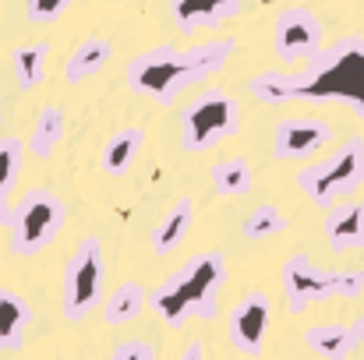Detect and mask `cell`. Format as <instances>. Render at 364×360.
I'll return each mask as SVG.
<instances>
[{
  "mask_svg": "<svg viewBox=\"0 0 364 360\" xmlns=\"http://www.w3.org/2000/svg\"><path fill=\"white\" fill-rule=\"evenodd\" d=\"M107 300V258L103 240L82 237L60 276V315L68 322H85Z\"/></svg>",
  "mask_w": 364,
  "mask_h": 360,
  "instance_id": "52a82bcc",
  "label": "cell"
},
{
  "mask_svg": "<svg viewBox=\"0 0 364 360\" xmlns=\"http://www.w3.org/2000/svg\"><path fill=\"white\" fill-rule=\"evenodd\" d=\"M244 0H170V18L181 36H198L205 28H220L223 21L237 18Z\"/></svg>",
  "mask_w": 364,
  "mask_h": 360,
  "instance_id": "7c38bea8",
  "label": "cell"
},
{
  "mask_svg": "<svg viewBox=\"0 0 364 360\" xmlns=\"http://www.w3.org/2000/svg\"><path fill=\"white\" fill-rule=\"evenodd\" d=\"M294 99L343 103L364 120V39L343 36L318 50L301 75H294Z\"/></svg>",
  "mask_w": 364,
  "mask_h": 360,
  "instance_id": "3957f363",
  "label": "cell"
},
{
  "mask_svg": "<svg viewBox=\"0 0 364 360\" xmlns=\"http://www.w3.org/2000/svg\"><path fill=\"white\" fill-rule=\"evenodd\" d=\"M141 307H145V286L127 279L103 300V322L107 325H127L141 315Z\"/></svg>",
  "mask_w": 364,
  "mask_h": 360,
  "instance_id": "7402d4cb",
  "label": "cell"
},
{
  "mask_svg": "<svg viewBox=\"0 0 364 360\" xmlns=\"http://www.w3.org/2000/svg\"><path fill=\"white\" fill-rule=\"evenodd\" d=\"M209 177H213V191H216L220 198H241V195H247V191L255 187L251 166H247V159H241V156L220 159Z\"/></svg>",
  "mask_w": 364,
  "mask_h": 360,
  "instance_id": "603a6c76",
  "label": "cell"
},
{
  "mask_svg": "<svg viewBox=\"0 0 364 360\" xmlns=\"http://www.w3.org/2000/svg\"><path fill=\"white\" fill-rule=\"evenodd\" d=\"M304 347L311 354H318L322 360H347L358 350V336L350 325L340 322H326V325H311L304 332Z\"/></svg>",
  "mask_w": 364,
  "mask_h": 360,
  "instance_id": "2e32d148",
  "label": "cell"
},
{
  "mask_svg": "<svg viewBox=\"0 0 364 360\" xmlns=\"http://www.w3.org/2000/svg\"><path fill=\"white\" fill-rule=\"evenodd\" d=\"M241 131V103L227 89H205L181 114V145L188 152H209Z\"/></svg>",
  "mask_w": 364,
  "mask_h": 360,
  "instance_id": "ba28073f",
  "label": "cell"
},
{
  "mask_svg": "<svg viewBox=\"0 0 364 360\" xmlns=\"http://www.w3.org/2000/svg\"><path fill=\"white\" fill-rule=\"evenodd\" d=\"M141 145H145V131L141 127L114 131L107 138V145H103V170H107V177H127L134 159H138V152H141Z\"/></svg>",
  "mask_w": 364,
  "mask_h": 360,
  "instance_id": "e0dca14e",
  "label": "cell"
},
{
  "mask_svg": "<svg viewBox=\"0 0 364 360\" xmlns=\"http://www.w3.org/2000/svg\"><path fill=\"white\" fill-rule=\"evenodd\" d=\"M21 163H25V141L14 134L0 138V223L11 216V195L18 187Z\"/></svg>",
  "mask_w": 364,
  "mask_h": 360,
  "instance_id": "44dd1931",
  "label": "cell"
},
{
  "mask_svg": "<svg viewBox=\"0 0 364 360\" xmlns=\"http://www.w3.org/2000/svg\"><path fill=\"white\" fill-rule=\"evenodd\" d=\"M223 283H227V254L223 251H202V254L188 258L177 272H170L152 290V311L170 329H181L191 318L213 322L220 315Z\"/></svg>",
  "mask_w": 364,
  "mask_h": 360,
  "instance_id": "7a4b0ae2",
  "label": "cell"
},
{
  "mask_svg": "<svg viewBox=\"0 0 364 360\" xmlns=\"http://www.w3.org/2000/svg\"><path fill=\"white\" fill-rule=\"evenodd\" d=\"M0 117H4V114H0Z\"/></svg>",
  "mask_w": 364,
  "mask_h": 360,
  "instance_id": "f546056e",
  "label": "cell"
},
{
  "mask_svg": "<svg viewBox=\"0 0 364 360\" xmlns=\"http://www.w3.org/2000/svg\"><path fill=\"white\" fill-rule=\"evenodd\" d=\"M297 187L315 209H336L364 187V138L343 141L329 159L308 163L297 173Z\"/></svg>",
  "mask_w": 364,
  "mask_h": 360,
  "instance_id": "8992f818",
  "label": "cell"
},
{
  "mask_svg": "<svg viewBox=\"0 0 364 360\" xmlns=\"http://www.w3.org/2000/svg\"><path fill=\"white\" fill-rule=\"evenodd\" d=\"M107 360H156V347L145 343V339H127Z\"/></svg>",
  "mask_w": 364,
  "mask_h": 360,
  "instance_id": "4316f807",
  "label": "cell"
},
{
  "mask_svg": "<svg viewBox=\"0 0 364 360\" xmlns=\"http://www.w3.org/2000/svg\"><path fill=\"white\" fill-rule=\"evenodd\" d=\"M64 219H68V205L57 191L50 187L25 191L7 216V251L18 258H32L46 251L57 240Z\"/></svg>",
  "mask_w": 364,
  "mask_h": 360,
  "instance_id": "5b68a950",
  "label": "cell"
},
{
  "mask_svg": "<svg viewBox=\"0 0 364 360\" xmlns=\"http://www.w3.org/2000/svg\"><path fill=\"white\" fill-rule=\"evenodd\" d=\"M350 329H354V336H358V343H364V315H361V318H358V322H354V325H350Z\"/></svg>",
  "mask_w": 364,
  "mask_h": 360,
  "instance_id": "f1b7e54d",
  "label": "cell"
},
{
  "mask_svg": "<svg viewBox=\"0 0 364 360\" xmlns=\"http://www.w3.org/2000/svg\"><path fill=\"white\" fill-rule=\"evenodd\" d=\"M191 227H195V202L191 198H181V202H173L170 209H166V216L159 219V227L152 230V251L156 254H173L188 234H191Z\"/></svg>",
  "mask_w": 364,
  "mask_h": 360,
  "instance_id": "9a60e30c",
  "label": "cell"
},
{
  "mask_svg": "<svg viewBox=\"0 0 364 360\" xmlns=\"http://www.w3.org/2000/svg\"><path fill=\"white\" fill-rule=\"evenodd\" d=\"M177 360H205V347H202V339H191Z\"/></svg>",
  "mask_w": 364,
  "mask_h": 360,
  "instance_id": "83f0119b",
  "label": "cell"
},
{
  "mask_svg": "<svg viewBox=\"0 0 364 360\" xmlns=\"http://www.w3.org/2000/svg\"><path fill=\"white\" fill-rule=\"evenodd\" d=\"M333 138V127L318 117H287L276 124L272 156L276 159H308L318 148H326Z\"/></svg>",
  "mask_w": 364,
  "mask_h": 360,
  "instance_id": "8fae6325",
  "label": "cell"
},
{
  "mask_svg": "<svg viewBox=\"0 0 364 360\" xmlns=\"http://www.w3.org/2000/svg\"><path fill=\"white\" fill-rule=\"evenodd\" d=\"M110 57H114V46L107 43V39H85V43H78L75 46V53L68 57V64H64V82H71V85H78V82H89V78H96L107 64H110Z\"/></svg>",
  "mask_w": 364,
  "mask_h": 360,
  "instance_id": "ac0fdd59",
  "label": "cell"
},
{
  "mask_svg": "<svg viewBox=\"0 0 364 360\" xmlns=\"http://www.w3.org/2000/svg\"><path fill=\"white\" fill-rule=\"evenodd\" d=\"M287 227H290V219L279 212V205H276V202H262V205H255L251 216L244 219V237L247 240H269V237L287 234Z\"/></svg>",
  "mask_w": 364,
  "mask_h": 360,
  "instance_id": "d4e9b609",
  "label": "cell"
},
{
  "mask_svg": "<svg viewBox=\"0 0 364 360\" xmlns=\"http://www.w3.org/2000/svg\"><path fill=\"white\" fill-rule=\"evenodd\" d=\"M272 329V300L262 290H251L241 304L230 311V347L244 357H258L265 347V336Z\"/></svg>",
  "mask_w": 364,
  "mask_h": 360,
  "instance_id": "30bf717a",
  "label": "cell"
},
{
  "mask_svg": "<svg viewBox=\"0 0 364 360\" xmlns=\"http://www.w3.org/2000/svg\"><path fill=\"white\" fill-rule=\"evenodd\" d=\"M279 286L290 315H304L311 304L354 300L364 293L361 268H318L308 254H290L279 268Z\"/></svg>",
  "mask_w": 364,
  "mask_h": 360,
  "instance_id": "277c9868",
  "label": "cell"
},
{
  "mask_svg": "<svg viewBox=\"0 0 364 360\" xmlns=\"http://www.w3.org/2000/svg\"><path fill=\"white\" fill-rule=\"evenodd\" d=\"M234 50H237V43L230 36L195 43L191 50H177V46L163 43V46L141 50L127 60V85L134 96L152 99L159 107H170L191 85L227 71Z\"/></svg>",
  "mask_w": 364,
  "mask_h": 360,
  "instance_id": "6da1fadb",
  "label": "cell"
},
{
  "mask_svg": "<svg viewBox=\"0 0 364 360\" xmlns=\"http://www.w3.org/2000/svg\"><path fill=\"white\" fill-rule=\"evenodd\" d=\"M71 4H75V0H25V14H28V21H36V25H50V21H57Z\"/></svg>",
  "mask_w": 364,
  "mask_h": 360,
  "instance_id": "484cf974",
  "label": "cell"
},
{
  "mask_svg": "<svg viewBox=\"0 0 364 360\" xmlns=\"http://www.w3.org/2000/svg\"><path fill=\"white\" fill-rule=\"evenodd\" d=\"M247 92L258 99V103H290L294 99V75L287 71H258L247 78Z\"/></svg>",
  "mask_w": 364,
  "mask_h": 360,
  "instance_id": "cb8c5ba5",
  "label": "cell"
},
{
  "mask_svg": "<svg viewBox=\"0 0 364 360\" xmlns=\"http://www.w3.org/2000/svg\"><path fill=\"white\" fill-rule=\"evenodd\" d=\"M46 57H50V43H25L11 53V75H14V85L21 92H32L36 85H43Z\"/></svg>",
  "mask_w": 364,
  "mask_h": 360,
  "instance_id": "ffe728a7",
  "label": "cell"
},
{
  "mask_svg": "<svg viewBox=\"0 0 364 360\" xmlns=\"http://www.w3.org/2000/svg\"><path fill=\"white\" fill-rule=\"evenodd\" d=\"M64 127H68V117L60 107H43L36 120H32V131H28V141L25 148L36 156V159H53L60 138H64Z\"/></svg>",
  "mask_w": 364,
  "mask_h": 360,
  "instance_id": "d6986e66",
  "label": "cell"
},
{
  "mask_svg": "<svg viewBox=\"0 0 364 360\" xmlns=\"http://www.w3.org/2000/svg\"><path fill=\"white\" fill-rule=\"evenodd\" d=\"M32 325V307L21 293L0 286V350L14 354L25 347V332Z\"/></svg>",
  "mask_w": 364,
  "mask_h": 360,
  "instance_id": "5bb4252c",
  "label": "cell"
},
{
  "mask_svg": "<svg viewBox=\"0 0 364 360\" xmlns=\"http://www.w3.org/2000/svg\"><path fill=\"white\" fill-rule=\"evenodd\" d=\"M326 244L336 251V254H347V251H364V202H343L329 212L326 219Z\"/></svg>",
  "mask_w": 364,
  "mask_h": 360,
  "instance_id": "4fadbf2b",
  "label": "cell"
},
{
  "mask_svg": "<svg viewBox=\"0 0 364 360\" xmlns=\"http://www.w3.org/2000/svg\"><path fill=\"white\" fill-rule=\"evenodd\" d=\"M322 46V21L311 7H283L272 21V50L283 64H308Z\"/></svg>",
  "mask_w": 364,
  "mask_h": 360,
  "instance_id": "9c48e42d",
  "label": "cell"
}]
</instances>
